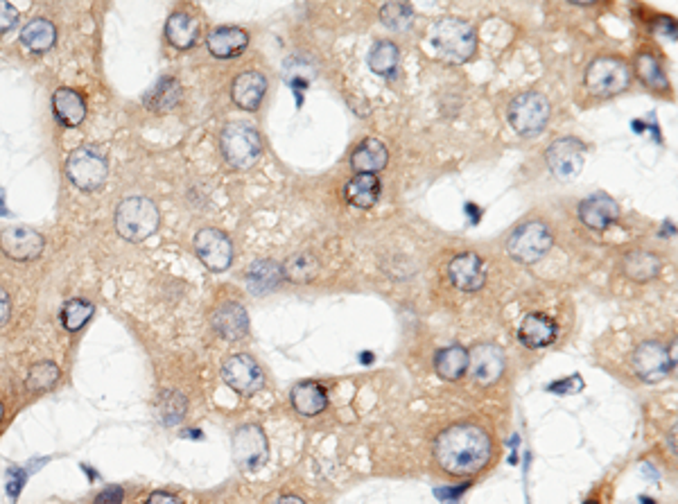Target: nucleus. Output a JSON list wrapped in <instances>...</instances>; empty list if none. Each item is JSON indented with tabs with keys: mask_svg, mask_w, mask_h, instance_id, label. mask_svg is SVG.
I'll use <instances>...</instances> for the list:
<instances>
[{
	"mask_svg": "<svg viewBox=\"0 0 678 504\" xmlns=\"http://www.w3.org/2000/svg\"><path fill=\"white\" fill-rule=\"evenodd\" d=\"M491 439L478 425L460 423L443 430L434 441L439 466L452 478L478 475L491 460Z\"/></svg>",
	"mask_w": 678,
	"mask_h": 504,
	"instance_id": "nucleus-1",
	"label": "nucleus"
},
{
	"mask_svg": "<svg viewBox=\"0 0 678 504\" xmlns=\"http://www.w3.org/2000/svg\"><path fill=\"white\" fill-rule=\"evenodd\" d=\"M428 39L432 53L448 63H466L478 48V36L473 27L455 16H446L434 23Z\"/></svg>",
	"mask_w": 678,
	"mask_h": 504,
	"instance_id": "nucleus-2",
	"label": "nucleus"
},
{
	"mask_svg": "<svg viewBox=\"0 0 678 504\" xmlns=\"http://www.w3.org/2000/svg\"><path fill=\"white\" fill-rule=\"evenodd\" d=\"M161 215L150 197L136 195L121 201L116 210V228L125 240L143 242L159 228Z\"/></svg>",
	"mask_w": 678,
	"mask_h": 504,
	"instance_id": "nucleus-3",
	"label": "nucleus"
},
{
	"mask_svg": "<svg viewBox=\"0 0 678 504\" xmlns=\"http://www.w3.org/2000/svg\"><path fill=\"white\" fill-rule=\"evenodd\" d=\"M552 231L545 222H525L511 233V237L507 240V251L513 260L522 265H534L540 258L547 256V251L552 249Z\"/></svg>",
	"mask_w": 678,
	"mask_h": 504,
	"instance_id": "nucleus-4",
	"label": "nucleus"
},
{
	"mask_svg": "<svg viewBox=\"0 0 678 504\" xmlns=\"http://www.w3.org/2000/svg\"><path fill=\"white\" fill-rule=\"evenodd\" d=\"M219 143H222L224 159L237 170L254 166V161L263 152L260 134L249 122H231V125L224 127Z\"/></svg>",
	"mask_w": 678,
	"mask_h": 504,
	"instance_id": "nucleus-5",
	"label": "nucleus"
},
{
	"mask_svg": "<svg viewBox=\"0 0 678 504\" xmlns=\"http://www.w3.org/2000/svg\"><path fill=\"white\" fill-rule=\"evenodd\" d=\"M631 84V71L622 59L599 57L586 71V86L593 95L599 98H613L625 93Z\"/></svg>",
	"mask_w": 678,
	"mask_h": 504,
	"instance_id": "nucleus-6",
	"label": "nucleus"
},
{
	"mask_svg": "<svg viewBox=\"0 0 678 504\" xmlns=\"http://www.w3.org/2000/svg\"><path fill=\"white\" fill-rule=\"evenodd\" d=\"M549 121V102L545 95L529 91L513 98L508 104V122L522 136H534L545 130Z\"/></svg>",
	"mask_w": 678,
	"mask_h": 504,
	"instance_id": "nucleus-7",
	"label": "nucleus"
},
{
	"mask_svg": "<svg viewBox=\"0 0 678 504\" xmlns=\"http://www.w3.org/2000/svg\"><path fill=\"white\" fill-rule=\"evenodd\" d=\"M109 174V163L98 150L93 148H77L73 150L66 161V177L80 190L89 192L95 190L104 183Z\"/></svg>",
	"mask_w": 678,
	"mask_h": 504,
	"instance_id": "nucleus-8",
	"label": "nucleus"
},
{
	"mask_svg": "<svg viewBox=\"0 0 678 504\" xmlns=\"http://www.w3.org/2000/svg\"><path fill=\"white\" fill-rule=\"evenodd\" d=\"M222 378L228 387L240 396H254L265 387V373L258 362L251 355L237 353L231 355L222 366Z\"/></svg>",
	"mask_w": 678,
	"mask_h": 504,
	"instance_id": "nucleus-9",
	"label": "nucleus"
},
{
	"mask_svg": "<svg viewBox=\"0 0 678 504\" xmlns=\"http://www.w3.org/2000/svg\"><path fill=\"white\" fill-rule=\"evenodd\" d=\"M233 457L242 470L263 469L269 457V443L260 425H242L233 434Z\"/></svg>",
	"mask_w": 678,
	"mask_h": 504,
	"instance_id": "nucleus-10",
	"label": "nucleus"
},
{
	"mask_svg": "<svg viewBox=\"0 0 678 504\" xmlns=\"http://www.w3.org/2000/svg\"><path fill=\"white\" fill-rule=\"evenodd\" d=\"M634 371L644 383H661L674 371V355L661 342H643L634 351Z\"/></svg>",
	"mask_w": 678,
	"mask_h": 504,
	"instance_id": "nucleus-11",
	"label": "nucleus"
},
{
	"mask_svg": "<svg viewBox=\"0 0 678 504\" xmlns=\"http://www.w3.org/2000/svg\"><path fill=\"white\" fill-rule=\"evenodd\" d=\"M197 258L210 269V272H227L233 263V245L227 233L218 228H204L195 237Z\"/></svg>",
	"mask_w": 678,
	"mask_h": 504,
	"instance_id": "nucleus-12",
	"label": "nucleus"
},
{
	"mask_svg": "<svg viewBox=\"0 0 678 504\" xmlns=\"http://www.w3.org/2000/svg\"><path fill=\"white\" fill-rule=\"evenodd\" d=\"M469 371L482 387H491L505 373V351L496 344H478L469 353Z\"/></svg>",
	"mask_w": 678,
	"mask_h": 504,
	"instance_id": "nucleus-13",
	"label": "nucleus"
},
{
	"mask_svg": "<svg viewBox=\"0 0 678 504\" xmlns=\"http://www.w3.org/2000/svg\"><path fill=\"white\" fill-rule=\"evenodd\" d=\"M586 145L576 139H558L547 150V166L554 177L575 179L584 170Z\"/></svg>",
	"mask_w": 678,
	"mask_h": 504,
	"instance_id": "nucleus-14",
	"label": "nucleus"
},
{
	"mask_svg": "<svg viewBox=\"0 0 678 504\" xmlns=\"http://www.w3.org/2000/svg\"><path fill=\"white\" fill-rule=\"evenodd\" d=\"M0 251L7 258L27 263V260L39 258L44 251V237L30 227H12L0 233Z\"/></svg>",
	"mask_w": 678,
	"mask_h": 504,
	"instance_id": "nucleus-15",
	"label": "nucleus"
},
{
	"mask_svg": "<svg viewBox=\"0 0 678 504\" xmlns=\"http://www.w3.org/2000/svg\"><path fill=\"white\" fill-rule=\"evenodd\" d=\"M448 276H450L452 286L461 292H478L482 290L487 283V269H484L482 258L473 251L455 256L448 265Z\"/></svg>",
	"mask_w": 678,
	"mask_h": 504,
	"instance_id": "nucleus-16",
	"label": "nucleus"
},
{
	"mask_svg": "<svg viewBox=\"0 0 678 504\" xmlns=\"http://www.w3.org/2000/svg\"><path fill=\"white\" fill-rule=\"evenodd\" d=\"M210 324H213L215 333L227 342H237L249 333V315L236 301H227L219 305L213 313Z\"/></svg>",
	"mask_w": 678,
	"mask_h": 504,
	"instance_id": "nucleus-17",
	"label": "nucleus"
},
{
	"mask_svg": "<svg viewBox=\"0 0 678 504\" xmlns=\"http://www.w3.org/2000/svg\"><path fill=\"white\" fill-rule=\"evenodd\" d=\"M579 218L593 231H606L620 218V206L608 195H593L579 204Z\"/></svg>",
	"mask_w": 678,
	"mask_h": 504,
	"instance_id": "nucleus-18",
	"label": "nucleus"
},
{
	"mask_svg": "<svg viewBox=\"0 0 678 504\" xmlns=\"http://www.w3.org/2000/svg\"><path fill=\"white\" fill-rule=\"evenodd\" d=\"M265 93H267V80L258 71H245L242 75L236 77L231 86L233 102H236V107L245 109V111H256L263 102Z\"/></svg>",
	"mask_w": 678,
	"mask_h": 504,
	"instance_id": "nucleus-19",
	"label": "nucleus"
},
{
	"mask_svg": "<svg viewBox=\"0 0 678 504\" xmlns=\"http://www.w3.org/2000/svg\"><path fill=\"white\" fill-rule=\"evenodd\" d=\"M53 113L59 121V125H63V127L82 125L86 118L84 95L75 89L62 86V89L54 91V95H53Z\"/></svg>",
	"mask_w": 678,
	"mask_h": 504,
	"instance_id": "nucleus-20",
	"label": "nucleus"
},
{
	"mask_svg": "<svg viewBox=\"0 0 678 504\" xmlns=\"http://www.w3.org/2000/svg\"><path fill=\"white\" fill-rule=\"evenodd\" d=\"M557 324L543 313H529L518 328V339L527 348H543L557 339Z\"/></svg>",
	"mask_w": 678,
	"mask_h": 504,
	"instance_id": "nucleus-21",
	"label": "nucleus"
},
{
	"mask_svg": "<svg viewBox=\"0 0 678 504\" xmlns=\"http://www.w3.org/2000/svg\"><path fill=\"white\" fill-rule=\"evenodd\" d=\"M206 45H208V53L218 59H233L240 57L242 53L249 45V34L240 27H218L208 34L206 39Z\"/></svg>",
	"mask_w": 678,
	"mask_h": 504,
	"instance_id": "nucleus-22",
	"label": "nucleus"
},
{
	"mask_svg": "<svg viewBox=\"0 0 678 504\" xmlns=\"http://www.w3.org/2000/svg\"><path fill=\"white\" fill-rule=\"evenodd\" d=\"M201 25L195 16L186 12H174L166 23V39L174 48L188 50L199 41Z\"/></svg>",
	"mask_w": 678,
	"mask_h": 504,
	"instance_id": "nucleus-23",
	"label": "nucleus"
},
{
	"mask_svg": "<svg viewBox=\"0 0 678 504\" xmlns=\"http://www.w3.org/2000/svg\"><path fill=\"white\" fill-rule=\"evenodd\" d=\"M292 405L301 416H317L328 407V393L326 387L319 383H299L292 389Z\"/></svg>",
	"mask_w": 678,
	"mask_h": 504,
	"instance_id": "nucleus-24",
	"label": "nucleus"
},
{
	"mask_svg": "<svg viewBox=\"0 0 678 504\" xmlns=\"http://www.w3.org/2000/svg\"><path fill=\"white\" fill-rule=\"evenodd\" d=\"M247 290L251 295H267V292L276 290L283 281V269L281 265L274 263V260H258V263L251 265L247 269Z\"/></svg>",
	"mask_w": 678,
	"mask_h": 504,
	"instance_id": "nucleus-25",
	"label": "nucleus"
},
{
	"mask_svg": "<svg viewBox=\"0 0 678 504\" xmlns=\"http://www.w3.org/2000/svg\"><path fill=\"white\" fill-rule=\"evenodd\" d=\"M661 258L647 249H634L622 258V269L635 283H647L661 274Z\"/></svg>",
	"mask_w": 678,
	"mask_h": 504,
	"instance_id": "nucleus-26",
	"label": "nucleus"
},
{
	"mask_svg": "<svg viewBox=\"0 0 678 504\" xmlns=\"http://www.w3.org/2000/svg\"><path fill=\"white\" fill-rule=\"evenodd\" d=\"M387 161H389L387 148H384V145L375 139L364 141V143H362L351 157V166L357 174L380 172V170L387 168Z\"/></svg>",
	"mask_w": 678,
	"mask_h": 504,
	"instance_id": "nucleus-27",
	"label": "nucleus"
},
{
	"mask_svg": "<svg viewBox=\"0 0 678 504\" xmlns=\"http://www.w3.org/2000/svg\"><path fill=\"white\" fill-rule=\"evenodd\" d=\"M54 41H57V27L48 18H34L21 30V44L34 54L48 53Z\"/></svg>",
	"mask_w": 678,
	"mask_h": 504,
	"instance_id": "nucleus-28",
	"label": "nucleus"
},
{
	"mask_svg": "<svg viewBox=\"0 0 678 504\" xmlns=\"http://www.w3.org/2000/svg\"><path fill=\"white\" fill-rule=\"evenodd\" d=\"M434 366H437L439 378L455 383V380H460L469 371V351L461 344H452V346L441 348L437 353Z\"/></svg>",
	"mask_w": 678,
	"mask_h": 504,
	"instance_id": "nucleus-29",
	"label": "nucleus"
},
{
	"mask_svg": "<svg viewBox=\"0 0 678 504\" xmlns=\"http://www.w3.org/2000/svg\"><path fill=\"white\" fill-rule=\"evenodd\" d=\"M380 179L375 174H355L346 186V199L357 208H371L380 199Z\"/></svg>",
	"mask_w": 678,
	"mask_h": 504,
	"instance_id": "nucleus-30",
	"label": "nucleus"
},
{
	"mask_svg": "<svg viewBox=\"0 0 678 504\" xmlns=\"http://www.w3.org/2000/svg\"><path fill=\"white\" fill-rule=\"evenodd\" d=\"M181 84H179L174 77H163V80H159L157 86L145 95V104H148V109H152L154 113H168L181 102Z\"/></svg>",
	"mask_w": 678,
	"mask_h": 504,
	"instance_id": "nucleus-31",
	"label": "nucleus"
},
{
	"mask_svg": "<svg viewBox=\"0 0 678 504\" xmlns=\"http://www.w3.org/2000/svg\"><path fill=\"white\" fill-rule=\"evenodd\" d=\"M401 50L393 41H378L369 53V68L380 77H392L398 71Z\"/></svg>",
	"mask_w": 678,
	"mask_h": 504,
	"instance_id": "nucleus-32",
	"label": "nucleus"
},
{
	"mask_svg": "<svg viewBox=\"0 0 678 504\" xmlns=\"http://www.w3.org/2000/svg\"><path fill=\"white\" fill-rule=\"evenodd\" d=\"M283 278L292 283H308L313 281L319 274V263L313 254L304 251V254H296L283 265Z\"/></svg>",
	"mask_w": 678,
	"mask_h": 504,
	"instance_id": "nucleus-33",
	"label": "nucleus"
},
{
	"mask_svg": "<svg viewBox=\"0 0 678 504\" xmlns=\"http://www.w3.org/2000/svg\"><path fill=\"white\" fill-rule=\"evenodd\" d=\"M635 71H638L640 80L649 86V89H658V91H667L670 89V82H667L665 71L658 63V59L654 57L652 53H640L635 57Z\"/></svg>",
	"mask_w": 678,
	"mask_h": 504,
	"instance_id": "nucleus-34",
	"label": "nucleus"
},
{
	"mask_svg": "<svg viewBox=\"0 0 678 504\" xmlns=\"http://www.w3.org/2000/svg\"><path fill=\"white\" fill-rule=\"evenodd\" d=\"M59 375H62V371H59V366L54 364V362H39V364L32 366L30 373H27V378H25L27 392L30 393L50 392V389L59 383Z\"/></svg>",
	"mask_w": 678,
	"mask_h": 504,
	"instance_id": "nucleus-35",
	"label": "nucleus"
},
{
	"mask_svg": "<svg viewBox=\"0 0 678 504\" xmlns=\"http://www.w3.org/2000/svg\"><path fill=\"white\" fill-rule=\"evenodd\" d=\"M95 313V305L91 304V301H84V299H73L68 301V304H63L62 308V324L66 331H80V328L86 326V322H89L91 317H93Z\"/></svg>",
	"mask_w": 678,
	"mask_h": 504,
	"instance_id": "nucleus-36",
	"label": "nucleus"
},
{
	"mask_svg": "<svg viewBox=\"0 0 678 504\" xmlns=\"http://www.w3.org/2000/svg\"><path fill=\"white\" fill-rule=\"evenodd\" d=\"M380 18H383V23L389 30L405 32L414 23V9L407 3H387L380 9Z\"/></svg>",
	"mask_w": 678,
	"mask_h": 504,
	"instance_id": "nucleus-37",
	"label": "nucleus"
},
{
	"mask_svg": "<svg viewBox=\"0 0 678 504\" xmlns=\"http://www.w3.org/2000/svg\"><path fill=\"white\" fill-rule=\"evenodd\" d=\"M159 412L166 425H174L186 416V398L177 392H166L159 398Z\"/></svg>",
	"mask_w": 678,
	"mask_h": 504,
	"instance_id": "nucleus-38",
	"label": "nucleus"
},
{
	"mask_svg": "<svg viewBox=\"0 0 678 504\" xmlns=\"http://www.w3.org/2000/svg\"><path fill=\"white\" fill-rule=\"evenodd\" d=\"M18 23V12L14 5L5 3V0H0V34H5V32L14 30Z\"/></svg>",
	"mask_w": 678,
	"mask_h": 504,
	"instance_id": "nucleus-39",
	"label": "nucleus"
},
{
	"mask_svg": "<svg viewBox=\"0 0 678 504\" xmlns=\"http://www.w3.org/2000/svg\"><path fill=\"white\" fill-rule=\"evenodd\" d=\"M125 502V489L122 487H109L95 496V504H122Z\"/></svg>",
	"mask_w": 678,
	"mask_h": 504,
	"instance_id": "nucleus-40",
	"label": "nucleus"
},
{
	"mask_svg": "<svg viewBox=\"0 0 678 504\" xmlns=\"http://www.w3.org/2000/svg\"><path fill=\"white\" fill-rule=\"evenodd\" d=\"M23 482H25V473H23L21 469L7 470V493L12 500H16L18 498V493H21V489H23Z\"/></svg>",
	"mask_w": 678,
	"mask_h": 504,
	"instance_id": "nucleus-41",
	"label": "nucleus"
},
{
	"mask_svg": "<svg viewBox=\"0 0 678 504\" xmlns=\"http://www.w3.org/2000/svg\"><path fill=\"white\" fill-rule=\"evenodd\" d=\"M145 504H183V502L168 491H154Z\"/></svg>",
	"mask_w": 678,
	"mask_h": 504,
	"instance_id": "nucleus-42",
	"label": "nucleus"
},
{
	"mask_svg": "<svg viewBox=\"0 0 678 504\" xmlns=\"http://www.w3.org/2000/svg\"><path fill=\"white\" fill-rule=\"evenodd\" d=\"M9 315H12V304H9L7 292L0 287V326H5V324H7Z\"/></svg>",
	"mask_w": 678,
	"mask_h": 504,
	"instance_id": "nucleus-43",
	"label": "nucleus"
},
{
	"mask_svg": "<svg viewBox=\"0 0 678 504\" xmlns=\"http://www.w3.org/2000/svg\"><path fill=\"white\" fill-rule=\"evenodd\" d=\"M274 504H305V502L296 496H283V498H278Z\"/></svg>",
	"mask_w": 678,
	"mask_h": 504,
	"instance_id": "nucleus-44",
	"label": "nucleus"
},
{
	"mask_svg": "<svg viewBox=\"0 0 678 504\" xmlns=\"http://www.w3.org/2000/svg\"><path fill=\"white\" fill-rule=\"evenodd\" d=\"M0 215H3V218H9V208L7 204H5V190H0Z\"/></svg>",
	"mask_w": 678,
	"mask_h": 504,
	"instance_id": "nucleus-45",
	"label": "nucleus"
},
{
	"mask_svg": "<svg viewBox=\"0 0 678 504\" xmlns=\"http://www.w3.org/2000/svg\"><path fill=\"white\" fill-rule=\"evenodd\" d=\"M0 421H3V402H0Z\"/></svg>",
	"mask_w": 678,
	"mask_h": 504,
	"instance_id": "nucleus-46",
	"label": "nucleus"
},
{
	"mask_svg": "<svg viewBox=\"0 0 678 504\" xmlns=\"http://www.w3.org/2000/svg\"><path fill=\"white\" fill-rule=\"evenodd\" d=\"M584 504H599L597 500H588V502H584Z\"/></svg>",
	"mask_w": 678,
	"mask_h": 504,
	"instance_id": "nucleus-47",
	"label": "nucleus"
}]
</instances>
